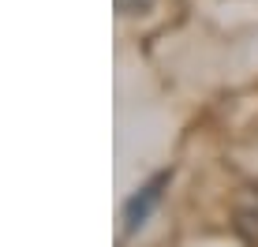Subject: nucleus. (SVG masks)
I'll list each match as a JSON object with an SVG mask.
<instances>
[{"label":"nucleus","instance_id":"f257e3e1","mask_svg":"<svg viewBox=\"0 0 258 247\" xmlns=\"http://www.w3.org/2000/svg\"><path fill=\"white\" fill-rule=\"evenodd\" d=\"M168 188V172H157L150 183H142L135 195L127 199V206H123V228L127 232H135V228L150 217V210L157 206V199H161V191Z\"/></svg>","mask_w":258,"mask_h":247},{"label":"nucleus","instance_id":"f03ea898","mask_svg":"<svg viewBox=\"0 0 258 247\" xmlns=\"http://www.w3.org/2000/svg\"><path fill=\"white\" fill-rule=\"evenodd\" d=\"M150 8H154V0H116V12H123V15L150 12Z\"/></svg>","mask_w":258,"mask_h":247}]
</instances>
